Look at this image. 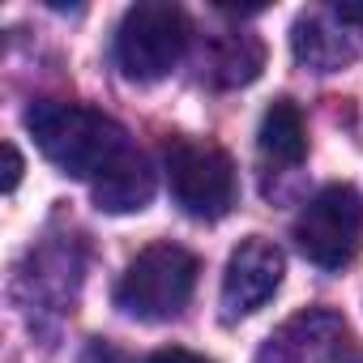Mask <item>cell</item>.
<instances>
[{
    "label": "cell",
    "mask_w": 363,
    "mask_h": 363,
    "mask_svg": "<svg viewBox=\"0 0 363 363\" xmlns=\"http://www.w3.org/2000/svg\"><path fill=\"white\" fill-rule=\"evenodd\" d=\"M26 133L35 137V145L52 167H60L73 179H90V184L133 150L128 133L111 116L82 103H56V99L35 103L26 111Z\"/></svg>",
    "instance_id": "obj_1"
},
{
    "label": "cell",
    "mask_w": 363,
    "mask_h": 363,
    "mask_svg": "<svg viewBox=\"0 0 363 363\" xmlns=\"http://www.w3.org/2000/svg\"><path fill=\"white\" fill-rule=\"evenodd\" d=\"M197 257L179 244L141 248L116 282V308L137 320H171L197 291Z\"/></svg>",
    "instance_id": "obj_2"
},
{
    "label": "cell",
    "mask_w": 363,
    "mask_h": 363,
    "mask_svg": "<svg viewBox=\"0 0 363 363\" xmlns=\"http://www.w3.org/2000/svg\"><path fill=\"white\" fill-rule=\"evenodd\" d=\"M167 184L189 218L218 223L235 206V162L214 141L175 137L167 145Z\"/></svg>",
    "instance_id": "obj_3"
},
{
    "label": "cell",
    "mask_w": 363,
    "mask_h": 363,
    "mask_svg": "<svg viewBox=\"0 0 363 363\" xmlns=\"http://www.w3.org/2000/svg\"><path fill=\"white\" fill-rule=\"evenodd\" d=\"M189 48V18L175 5H133L116 26V65L128 82H162Z\"/></svg>",
    "instance_id": "obj_4"
},
{
    "label": "cell",
    "mask_w": 363,
    "mask_h": 363,
    "mask_svg": "<svg viewBox=\"0 0 363 363\" xmlns=\"http://www.w3.org/2000/svg\"><path fill=\"white\" fill-rule=\"evenodd\" d=\"M299 252L320 269H346L363 248V193L354 184H325L295 218Z\"/></svg>",
    "instance_id": "obj_5"
},
{
    "label": "cell",
    "mask_w": 363,
    "mask_h": 363,
    "mask_svg": "<svg viewBox=\"0 0 363 363\" xmlns=\"http://www.w3.org/2000/svg\"><path fill=\"white\" fill-rule=\"evenodd\" d=\"M282 274H286V257H282L278 244H269L261 235L244 240L227 257V269H223V312H227V320L252 316L257 308H265L278 295Z\"/></svg>",
    "instance_id": "obj_6"
},
{
    "label": "cell",
    "mask_w": 363,
    "mask_h": 363,
    "mask_svg": "<svg viewBox=\"0 0 363 363\" xmlns=\"http://www.w3.org/2000/svg\"><path fill=\"white\" fill-rule=\"evenodd\" d=\"M346 337V320L329 308H308L282 320L257 350V363H333Z\"/></svg>",
    "instance_id": "obj_7"
},
{
    "label": "cell",
    "mask_w": 363,
    "mask_h": 363,
    "mask_svg": "<svg viewBox=\"0 0 363 363\" xmlns=\"http://www.w3.org/2000/svg\"><path fill=\"white\" fill-rule=\"evenodd\" d=\"M90 193H94V206L107 214H137L154 197V167L141 150H128L107 175L94 179Z\"/></svg>",
    "instance_id": "obj_8"
},
{
    "label": "cell",
    "mask_w": 363,
    "mask_h": 363,
    "mask_svg": "<svg viewBox=\"0 0 363 363\" xmlns=\"http://www.w3.org/2000/svg\"><path fill=\"white\" fill-rule=\"evenodd\" d=\"M291 48H295V60L316 69V73H333L342 69L346 60H354V43L342 26H333L329 18L320 13H303L291 30Z\"/></svg>",
    "instance_id": "obj_9"
},
{
    "label": "cell",
    "mask_w": 363,
    "mask_h": 363,
    "mask_svg": "<svg viewBox=\"0 0 363 363\" xmlns=\"http://www.w3.org/2000/svg\"><path fill=\"white\" fill-rule=\"evenodd\" d=\"M257 145L269 162L278 167H299L303 154H308V133H303V116L291 99H274L261 116V128H257Z\"/></svg>",
    "instance_id": "obj_10"
},
{
    "label": "cell",
    "mask_w": 363,
    "mask_h": 363,
    "mask_svg": "<svg viewBox=\"0 0 363 363\" xmlns=\"http://www.w3.org/2000/svg\"><path fill=\"white\" fill-rule=\"evenodd\" d=\"M265 65V48L252 35H223L206 60V73L214 86H248Z\"/></svg>",
    "instance_id": "obj_11"
},
{
    "label": "cell",
    "mask_w": 363,
    "mask_h": 363,
    "mask_svg": "<svg viewBox=\"0 0 363 363\" xmlns=\"http://www.w3.org/2000/svg\"><path fill=\"white\" fill-rule=\"evenodd\" d=\"M145 363H214V359H206V354H197V350H184V346H162V350H154Z\"/></svg>",
    "instance_id": "obj_12"
},
{
    "label": "cell",
    "mask_w": 363,
    "mask_h": 363,
    "mask_svg": "<svg viewBox=\"0 0 363 363\" xmlns=\"http://www.w3.org/2000/svg\"><path fill=\"white\" fill-rule=\"evenodd\" d=\"M82 363H128L111 342H90L86 350H82Z\"/></svg>",
    "instance_id": "obj_13"
},
{
    "label": "cell",
    "mask_w": 363,
    "mask_h": 363,
    "mask_svg": "<svg viewBox=\"0 0 363 363\" xmlns=\"http://www.w3.org/2000/svg\"><path fill=\"white\" fill-rule=\"evenodd\" d=\"M5 158H9V171H5V193L18 189V179H22V154L13 145H5Z\"/></svg>",
    "instance_id": "obj_14"
}]
</instances>
